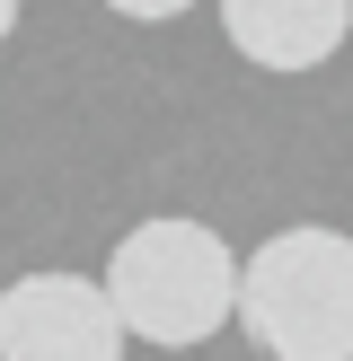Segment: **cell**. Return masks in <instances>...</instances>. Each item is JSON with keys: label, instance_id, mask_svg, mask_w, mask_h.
<instances>
[{"label": "cell", "instance_id": "obj_6", "mask_svg": "<svg viewBox=\"0 0 353 361\" xmlns=\"http://www.w3.org/2000/svg\"><path fill=\"white\" fill-rule=\"evenodd\" d=\"M9 27H18V0H0V44H9Z\"/></svg>", "mask_w": 353, "mask_h": 361}, {"label": "cell", "instance_id": "obj_5", "mask_svg": "<svg viewBox=\"0 0 353 361\" xmlns=\"http://www.w3.org/2000/svg\"><path fill=\"white\" fill-rule=\"evenodd\" d=\"M106 9H115V18H186L194 0H106Z\"/></svg>", "mask_w": 353, "mask_h": 361}, {"label": "cell", "instance_id": "obj_2", "mask_svg": "<svg viewBox=\"0 0 353 361\" xmlns=\"http://www.w3.org/2000/svg\"><path fill=\"white\" fill-rule=\"evenodd\" d=\"M265 361H353V238L345 229H274L239 264L229 300Z\"/></svg>", "mask_w": 353, "mask_h": 361}, {"label": "cell", "instance_id": "obj_4", "mask_svg": "<svg viewBox=\"0 0 353 361\" xmlns=\"http://www.w3.org/2000/svg\"><path fill=\"white\" fill-rule=\"evenodd\" d=\"M221 35L256 71H318L353 35V0H221Z\"/></svg>", "mask_w": 353, "mask_h": 361}, {"label": "cell", "instance_id": "obj_3", "mask_svg": "<svg viewBox=\"0 0 353 361\" xmlns=\"http://www.w3.org/2000/svg\"><path fill=\"white\" fill-rule=\"evenodd\" d=\"M0 361H124V317L88 274H18L0 291Z\"/></svg>", "mask_w": 353, "mask_h": 361}, {"label": "cell", "instance_id": "obj_1", "mask_svg": "<svg viewBox=\"0 0 353 361\" xmlns=\"http://www.w3.org/2000/svg\"><path fill=\"white\" fill-rule=\"evenodd\" d=\"M106 309L124 317V335L159 353H186V344H212L229 326V300H239V256H229L221 229L203 221H141L115 238L106 256Z\"/></svg>", "mask_w": 353, "mask_h": 361}]
</instances>
